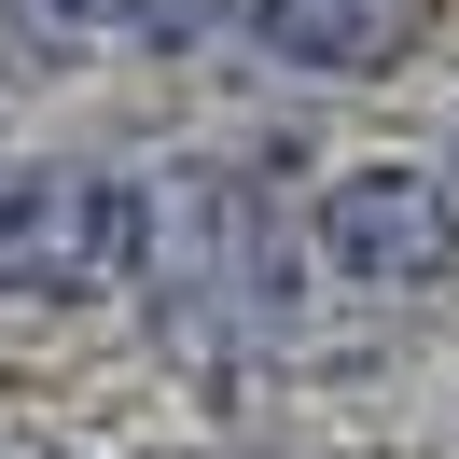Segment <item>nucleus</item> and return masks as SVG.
Masks as SVG:
<instances>
[{
  "instance_id": "f257e3e1",
  "label": "nucleus",
  "mask_w": 459,
  "mask_h": 459,
  "mask_svg": "<svg viewBox=\"0 0 459 459\" xmlns=\"http://www.w3.org/2000/svg\"><path fill=\"white\" fill-rule=\"evenodd\" d=\"M140 320L181 348L195 376H237L251 348H279V292H292V223L251 168L181 153L140 181V264H126Z\"/></svg>"
},
{
  "instance_id": "f03ea898",
  "label": "nucleus",
  "mask_w": 459,
  "mask_h": 459,
  "mask_svg": "<svg viewBox=\"0 0 459 459\" xmlns=\"http://www.w3.org/2000/svg\"><path fill=\"white\" fill-rule=\"evenodd\" d=\"M307 251H320V279H348V292H431L459 264V195L431 168H348L334 195H320Z\"/></svg>"
},
{
  "instance_id": "7ed1b4c3",
  "label": "nucleus",
  "mask_w": 459,
  "mask_h": 459,
  "mask_svg": "<svg viewBox=\"0 0 459 459\" xmlns=\"http://www.w3.org/2000/svg\"><path fill=\"white\" fill-rule=\"evenodd\" d=\"M418 29H431V0H251V42L307 84H376L418 56Z\"/></svg>"
},
{
  "instance_id": "20e7f679",
  "label": "nucleus",
  "mask_w": 459,
  "mask_h": 459,
  "mask_svg": "<svg viewBox=\"0 0 459 459\" xmlns=\"http://www.w3.org/2000/svg\"><path fill=\"white\" fill-rule=\"evenodd\" d=\"M112 29H126V0H0V56H29V70L98 56Z\"/></svg>"
},
{
  "instance_id": "39448f33",
  "label": "nucleus",
  "mask_w": 459,
  "mask_h": 459,
  "mask_svg": "<svg viewBox=\"0 0 459 459\" xmlns=\"http://www.w3.org/2000/svg\"><path fill=\"white\" fill-rule=\"evenodd\" d=\"M223 14H251V0H126V42H195Z\"/></svg>"
},
{
  "instance_id": "423d86ee",
  "label": "nucleus",
  "mask_w": 459,
  "mask_h": 459,
  "mask_svg": "<svg viewBox=\"0 0 459 459\" xmlns=\"http://www.w3.org/2000/svg\"><path fill=\"white\" fill-rule=\"evenodd\" d=\"M0 195H14V140H0Z\"/></svg>"
}]
</instances>
